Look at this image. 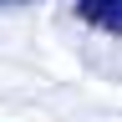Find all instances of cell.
Wrapping results in <instances>:
<instances>
[{"label":"cell","mask_w":122,"mask_h":122,"mask_svg":"<svg viewBox=\"0 0 122 122\" xmlns=\"http://www.w3.org/2000/svg\"><path fill=\"white\" fill-rule=\"evenodd\" d=\"M76 20L107 36H122V0H76Z\"/></svg>","instance_id":"obj_1"},{"label":"cell","mask_w":122,"mask_h":122,"mask_svg":"<svg viewBox=\"0 0 122 122\" xmlns=\"http://www.w3.org/2000/svg\"><path fill=\"white\" fill-rule=\"evenodd\" d=\"M20 5H41V0H0V10H20Z\"/></svg>","instance_id":"obj_2"}]
</instances>
